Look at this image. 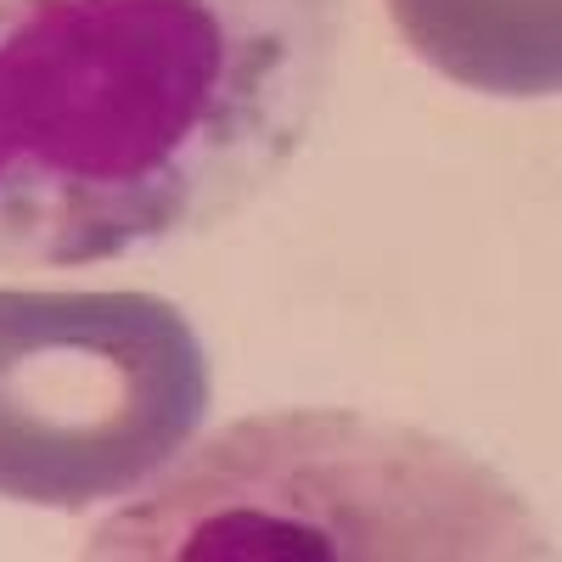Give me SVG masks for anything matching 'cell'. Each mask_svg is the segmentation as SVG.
I'll return each mask as SVG.
<instances>
[{
  "label": "cell",
  "mask_w": 562,
  "mask_h": 562,
  "mask_svg": "<svg viewBox=\"0 0 562 562\" xmlns=\"http://www.w3.org/2000/svg\"><path fill=\"white\" fill-rule=\"evenodd\" d=\"M209 355L158 293L0 288V501L85 512L192 445Z\"/></svg>",
  "instance_id": "3957f363"
},
{
  "label": "cell",
  "mask_w": 562,
  "mask_h": 562,
  "mask_svg": "<svg viewBox=\"0 0 562 562\" xmlns=\"http://www.w3.org/2000/svg\"><path fill=\"white\" fill-rule=\"evenodd\" d=\"M405 45L445 79L490 97L562 85V0H389Z\"/></svg>",
  "instance_id": "277c9868"
},
{
  "label": "cell",
  "mask_w": 562,
  "mask_h": 562,
  "mask_svg": "<svg viewBox=\"0 0 562 562\" xmlns=\"http://www.w3.org/2000/svg\"><path fill=\"white\" fill-rule=\"evenodd\" d=\"M344 0H0V259L203 237L310 140Z\"/></svg>",
  "instance_id": "6da1fadb"
},
{
  "label": "cell",
  "mask_w": 562,
  "mask_h": 562,
  "mask_svg": "<svg viewBox=\"0 0 562 562\" xmlns=\"http://www.w3.org/2000/svg\"><path fill=\"white\" fill-rule=\"evenodd\" d=\"M97 562L551 557L529 501L439 434L360 411L231 422L85 540Z\"/></svg>",
  "instance_id": "7a4b0ae2"
}]
</instances>
